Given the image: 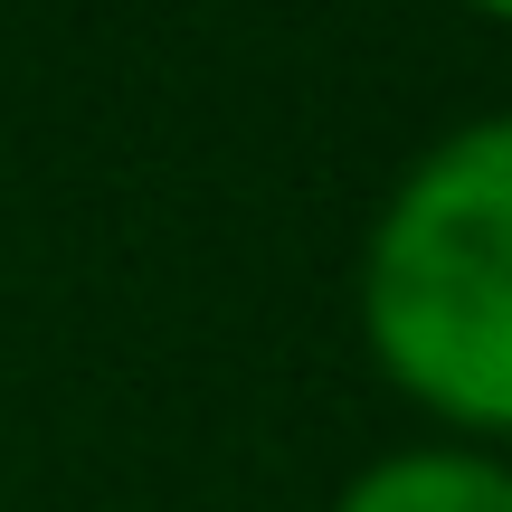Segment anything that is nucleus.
Here are the masks:
<instances>
[{
  "mask_svg": "<svg viewBox=\"0 0 512 512\" xmlns=\"http://www.w3.org/2000/svg\"><path fill=\"white\" fill-rule=\"evenodd\" d=\"M361 313L399 389L446 418L512 427V114L437 143L399 181Z\"/></svg>",
  "mask_w": 512,
  "mask_h": 512,
  "instance_id": "f257e3e1",
  "label": "nucleus"
},
{
  "mask_svg": "<svg viewBox=\"0 0 512 512\" xmlns=\"http://www.w3.org/2000/svg\"><path fill=\"white\" fill-rule=\"evenodd\" d=\"M342 512H512V475L484 456H389L342 494Z\"/></svg>",
  "mask_w": 512,
  "mask_h": 512,
  "instance_id": "f03ea898",
  "label": "nucleus"
},
{
  "mask_svg": "<svg viewBox=\"0 0 512 512\" xmlns=\"http://www.w3.org/2000/svg\"><path fill=\"white\" fill-rule=\"evenodd\" d=\"M484 10H494V19H512V0H484Z\"/></svg>",
  "mask_w": 512,
  "mask_h": 512,
  "instance_id": "7ed1b4c3",
  "label": "nucleus"
}]
</instances>
